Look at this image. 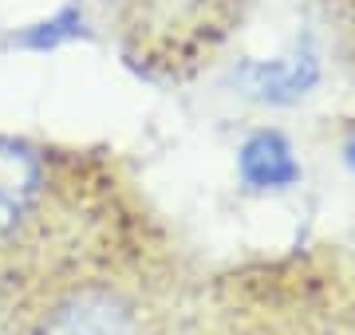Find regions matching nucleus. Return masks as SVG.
<instances>
[{"mask_svg":"<svg viewBox=\"0 0 355 335\" xmlns=\"http://www.w3.org/2000/svg\"><path fill=\"white\" fill-rule=\"evenodd\" d=\"M40 185H44V162L36 150L16 138H0V237L12 233L36 206Z\"/></svg>","mask_w":355,"mask_h":335,"instance_id":"f257e3e1","label":"nucleus"},{"mask_svg":"<svg viewBox=\"0 0 355 335\" xmlns=\"http://www.w3.org/2000/svg\"><path fill=\"white\" fill-rule=\"evenodd\" d=\"M237 170H241L245 185L253 190H288L300 181V162L292 158V146L277 130H261L245 142L237 154Z\"/></svg>","mask_w":355,"mask_h":335,"instance_id":"f03ea898","label":"nucleus"},{"mask_svg":"<svg viewBox=\"0 0 355 335\" xmlns=\"http://www.w3.org/2000/svg\"><path fill=\"white\" fill-rule=\"evenodd\" d=\"M40 335H130V316L107 292H83L67 300Z\"/></svg>","mask_w":355,"mask_h":335,"instance_id":"7ed1b4c3","label":"nucleus"},{"mask_svg":"<svg viewBox=\"0 0 355 335\" xmlns=\"http://www.w3.org/2000/svg\"><path fill=\"white\" fill-rule=\"evenodd\" d=\"M320 67L312 55H292V60H284V64H249L241 67V83L253 95H261V99H272V103H288V99H296V95H304L312 83H316Z\"/></svg>","mask_w":355,"mask_h":335,"instance_id":"20e7f679","label":"nucleus"},{"mask_svg":"<svg viewBox=\"0 0 355 335\" xmlns=\"http://www.w3.org/2000/svg\"><path fill=\"white\" fill-rule=\"evenodd\" d=\"M347 166H352V170H355V138H352V142H347Z\"/></svg>","mask_w":355,"mask_h":335,"instance_id":"39448f33","label":"nucleus"}]
</instances>
